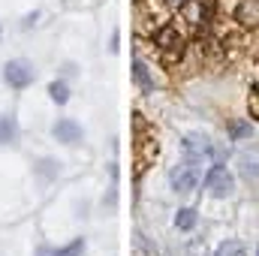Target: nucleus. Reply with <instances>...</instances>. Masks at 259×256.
Instances as JSON below:
<instances>
[{"label":"nucleus","mask_w":259,"mask_h":256,"mask_svg":"<svg viewBox=\"0 0 259 256\" xmlns=\"http://www.w3.org/2000/svg\"><path fill=\"white\" fill-rule=\"evenodd\" d=\"M18 142V118L9 112V115H0V145H15Z\"/></svg>","instance_id":"7"},{"label":"nucleus","mask_w":259,"mask_h":256,"mask_svg":"<svg viewBox=\"0 0 259 256\" xmlns=\"http://www.w3.org/2000/svg\"><path fill=\"white\" fill-rule=\"evenodd\" d=\"M49 97H52V103L66 106V100H69V88H66L64 78H58V81H52V84H49Z\"/></svg>","instance_id":"13"},{"label":"nucleus","mask_w":259,"mask_h":256,"mask_svg":"<svg viewBox=\"0 0 259 256\" xmlns=\"http://www.w3.org/2000/svg\"><path fill=\"white\" fill-rule=\"evenodd\" d=\"M36 256H55V250H52V247H39V250H36Z\"/></svg>","instance_id":"18"},{"label":"nucleus","mask_w":259,"mask_h":256,"mask_svg":"<svg viewBox=\"0 0 259 256\" xmlns=\"http://www.w3.org/2000/svg\"><path fill=\"white\" fill-rule=\"evenodd\" d=\"M256 256H259V253H256Z\"/></svg>","instance_id":"20"},{"label":"nucleus","mask_w":259,"mask_h":256,"mask_svg":"<svg viewBox=\"0 0 259 256\" xmlns=\"http://www.w3.org/2000/svg\"><path fill=\"white\" fill-rule=\"evenodd\" d=\"M247 250H244V244L241 241H223L217 250H214V256H244Z\"/></svg>","instance_id":"14"},{"label":"nucleus","mask_w":259,"mask_h":256,"mask_svg":"<svg viewBox=\"0 0 259 256\" xmlns=\"http://www.w3.org/2000/svg\"><path fill=\"white\" fill-rule=\"evenodd\" d=\"M55 256H84V238H75L72 244H66L61 250H55Z\"/></svg>","instance_id":"15"},{"label":"nucleus","mask_w":259,"mask_h":256,"mask_svg":"<svg viewBox=\"0 0 259 256\" xmlns=\"http://www.w3.org/2000/svg\"><path fill=\"white\" fill-rule=\"evenodd\" d=\"M181 151H184L187 160H199V163H202L205 157L214 154V145H211V139L202 136V133H187L184 142H181Z\"/></svg>","instance_id":"4"},{"label":"nucleus","mask_w":259,"mask_h":256,"mask_svg":"<svg viewBox=\"0 0 259 256\" xmlns=\"http://www.w3.org/2000/svg\"><path fill=\"white\" fill-rule=\"evenodd\" d=\"M133 78H136V84H139L142 91H154V78L148 75V66L142 64L139 58L133 61Z\"/></svg>","instance_id":"11"},{"label":"nucleus","mask_w":259,"mask_h":256,"mask_svg":"<svg viewBox=\"0 0 259 256\" xmlns=\"http://www.w3.org/2000/svg\"><path fill=\"white\" fill-rule=\"evenodd\" d=\"M229 136H232L235 142H238V139H247V136H250V124H232V127H229Z\"/></svg>","instance_id":"16"},{"label":"nucleus","mask_w":259,"mask_h":256,"mask_svg":"<svg viewBox=\"0 0 259 256\" xmlns=\"http://www.w3.org/2000/svg\"><path fill=\"white\" fill-rule=\"evenodd\" d=\"M196 220H199V217H196V208H181V211L175 214V226H178L181 232H190L196 226Z\"/></svg>","instance_id":"12"},{"label":"nucleus","mask_w":259,"mask_h":256,"mask_svg":"<svg viewBox=\"0 0 259 256\" xmlns=\"http://www.w3.org/2000/svg\"><path fill=\"white\" fill-rule=\"evenodd\" d=\"M157 42H160L166 52H181V46H184V39H181L178 27H163V30L157 33Z\"/></svg>","instance_id":"9"},{"label":"nucleus","mask_w":259,"mask_h":256,"mask_svg":"<svg viewBox=\"0 0 259 256\" xmlns=\"http://www.w3.org/2000/svg\"><path fill=\"white\" fill-rule=\"evenodd\" d=\"M33 172H36L42 181H52V178H58V172H61V163H58V160H52V157H46V160H39V163L33 166Z\"/></svg>","instance_id":"10"},{"label":"nucleus","mask_w":259,"mask_h":256,"mask_svg":"<svg viewBox=\"0 0 259 256\" xmlns=\"http://www.w3.org/2000/svg\"><path fill=\"white\" fill-rule=\"evenodd\" d=\"M36 18H39V12H30V15H24V21H21V27H24V30H30V27L36 24Z\"/></svg>","instance_id":"17"},{"label":"nucleus","mask_w":259,"mask_h":256,"mask_svg":"<svg viewBox=\"0 0 259 256\" xmlns=\"http://www.w3.org/2000/svg\"><path fill=\"white\" fill-rule=\"evenodd\" d=\"M238 169H241V175L250 181V184H259V154H241L238 157Z\"/></svg>","instance_id":"8"},{"label":"nucleus","mask_w":259,"mask_h":256,"mask_svg":"<svg viewBox=\"0 0 259 256\" xmlns=\"http://www.w3.org/2000/svg\"><path fill=\"white\" fill-rule=\"evenodd\" d=\"M52 136H55L58 142H64V145H78L81 136H84V130H81L78 121H72V118H61V121L52 127Z\"/></svg>","instance_id":"5"},{"label":"nucleus","mask_w":259,"mask_h":256,"mask_svg":"<svg viewBox=\"0 0 259 256\" xmlns=\"http://www.w3.org/2000/svg\"><path fill=\"white\" fill-rule=\"evenodd\" d=\"M166 3H169V6H178V9H181V6H184L187 0H166Z\"/></svg>","instance_id":"19"},{"label":"nucleus","mask_w":259,"mask_h":256,"mask_svg":"<svg viewBox=\"0 0 259 256\" xmlns=\"http://www.w3.org/2000/svg\"><path fill=\"white\" fill-rule=\"evenodd\" d=\"M3 78H6V84H9V88L24 91V88H30V84H33L36 69H33V64H30V61L15 58V61H9V64L3 66Z\"/></svg>","instance_id":"2"},{"label":"nucleus","mask_w":259,"mask_h":256,"mask_svg":"<svg viewBox=\"0 0 259 256\" xmlns=\"http://www.w3.org/2000/svg\"><path fill=\"white\" fill-rule=\"evenodd\" d=\"M199 181H202V163L199 160H187L184 157V163L172 166V172H169V184H172V190L178 196L193 193L199 187Z\"/></svg>","instance_id":"1"},{"label":"nucleus","mask_w":259,"mask_h":256,"mask_svg":"<svg viewBox=\"0 0 259 256\" xmlns=\"http://www.w3.org/2000/svg\"><path fill=\"white\" fill-rule=\"evenodd\" d=\"M205 187L214 199H229L235 193V175L226 166H211L205 175Z\"/></svg>","instance_id":"3"},{"label":"nucleus","mask_w":259,"mask_h":256,"mask_svg":"<svg viewBox=\"0 0 259 256\" xmlns=\"http://www.w3.org/2000/svg\"><path fill=\"white\" fill-rule=\"evenodd\" d=\"M235 18L244 27H259V0H241L235 6Z\"/></svg>","instance_id":"6"}]
</instances>
